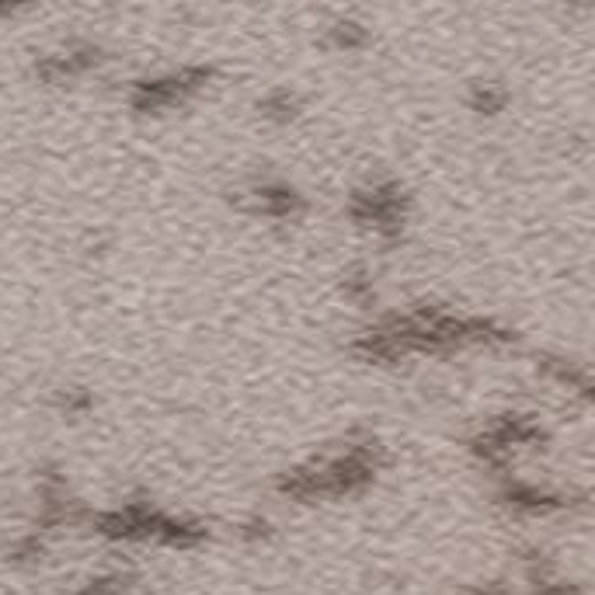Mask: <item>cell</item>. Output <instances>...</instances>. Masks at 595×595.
Masks as SVG:
<instances>
[{"label": "cell", "instance_id": "cell-1", "mask_svg": "<svg viewBox=\"0 0 595 595\" xmlns=\"http://www.w3.org/2000/svg\"><path fill=\"white\" fill-rule=\"evenodd\" d=\"M91 530L112 544H164V547H199L206 540V526L196 519H178L150 501H126L119 509H104L91 516Z\"/></svg>", "mask_w": 595, "mask_h": 595}, {"label": "cell", "instance_id": "cell-3", "mask_svg": "<svg viewBox=\"0 0 595 595\" xmlns=\"http://www.w3.org/2000/svg\"><path fill=\"white\" fill-rule=\"evenodd\" d=\"M501 501L509 505L516 512H526V516H547L554 509H565V495H554V492H540L533 484H505Z\"/></svg>", "mask_w": 595, "mask_h": 595}, {"label": "cell", "instance_id": "cell-4", "mask_svg": "<svg viewBox=\"0 0 595 595\" xmlns=\"http://www.w3.org/2000/svg\"><path fill=\"white\" fill-rule=\"evenodd\" d=\"M255 196H258V206L265 209L269 216H293L296 209H300V196L289 188V185H258L255 188Z\"/></svg>", "mask_w": 595, "mask_h": 595}, {"label": "cell", "instance_id": "cell-9", "mask_svg": "<svg viewBox=\"0 0 595 595\" xmlns=\"http://www.w3.org/2000/svg\"><path fill=\"white\" fill-rule=\"evenodd\" d=\"M331 42H335L338 49H359L365 42V28L356 22H338L335 28H331Z\"/></svg>", "mask_w": 595, "mask_h": 595}, {"label": "cell", "instance_id": "cell-2", "mask_svg": "<svg viewBox=\"0 0 595 595\" xmlns=\"http://www.w3.org/2000/svg\"><path fill=\"white\" fill-rule=\"evenodd\" d=\"M376 478V446H352L338 460H327L321 467H300L278 481V492L293 498H342L356 495Z\"/></svg>", "mask_w": 595, "mask_h": 595}, {"label": "cell", "instance_id": "cell-12", "mask_svg": "<svg viewBox=\"0 0 595 595\" xmlns=\"http://www.w3.org/2000/svg\"><path fill=\"white\" fill-rule=\"evenodd\" d=\"M467 595H505V588L492 582V585H474V588H470Z\"/></svg>", "mask_w": 595, "mask_h": 595}, {"label": "cell", "instance_id": "cell-11", "mask_svg": "<svg viewBox=\"0 0 595 595\" xmlns=\"http://www.w3.org/2000/svg\"><path fill=\"white\" fill-rule=\"evenodd\" d=\"M60 408H63L66 414H84L87 408H91V397H87V394H77V391H66V394H60Z\"/></svg>", "mask_w": 595, "mask_h": 595}, {"label": "cell", "instance_id": "cell-6", "mask_svg": "<svg viewBox=\"0 0 595 595\" xmlns=\"http://www.w3.org/2000/svg\"><path fill=\"white\" fill-rule=\"evenodd\" d=\"M42 557H46V536L42 533H28L22 540H14L11 550H8V561L17 565V568H35V565H42Z\"/></svg>", "mask_w": 595, "mask_h": 595}, {"label": "cell", "instance_id": "cell-8", "mask_svg": "<svg viewBox=\"0 0 595 595\" xmlns=\"http://www.w3.org/2000/svg\"><path fill=\"white\" fill-rule=\"evenodd\" d=\"M470 104H474L481 115H495L505 109V91L495 84H478L474 95H470Z\"/></svg>", "mask_w": 595, "mask_h": 595}, {"label": "cell", "instance_id": "cell-5", "mask_svg": "<svg viewBox=\"0 0 595 595\" xmlns=\"http://www.w3.org/2000/svg\"><path fill=\"white\" fill-rule=\"evenodd\" d=\"M526 579H530V585H533V595H582L579 585H568V582L557 579V574L550 571V565H547V561H540V554L530 561Z\"/></svg>", "mask_w": 595, "mask_h": 595}, {"label": "cell", "instance_id": "cell-7", "mask_svg": "<svg viewBox=\"0 0 595 595\" xmlns=\"http://www.w3.org/2000/svg\"><path fill=\"white\" fill-rule=\"evenodd\" d=\"M258 109L272 122H289L296 115V98L289 91H272V95H265L258 101Z\"/></svg>", "mask_w": 595, "mask_h": 595}, {"label": "cell", "instance_id": "cell-10", "mask_svg": "<svg viewBox=\"0 0 595 595\" xmlns=\"http://www.w3.org/2000/svg\"><path fill=\"white\" fill-rule=\"evenodd\" d=\"M126 592V579L122 574H98V579L87 582L77 595H122Z\"/></svg>", "mask_w": 595, "mask_h": 595}]
</instances>
